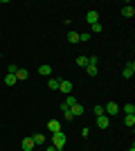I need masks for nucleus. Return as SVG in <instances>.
<instances>
[{
	"label": "nucleus",
	"instance_id": "obj_18",
	"mask_svg": "<svg viewBox=\"0 0 135 151\" xmlns=\"http://www.w3.org/2000/svg\"><path fill=\"white\" fill-rule=\"evenodd\" d=\"M86 72H88L90 77H95V75H97V65H92V63H88V65H86Z\"/></svg>",
	"mask_w": 135,
	"mask_h": 151
},
{
	"label": "nucleus",
	"instance_id": "obj_13",
	"mask_svg": "<svg viewBox=\"0 0 135 151\" xmlns=\"http://www.w3.org/2000/svg\"><path fill=\"white\" fill-rule=\"evenodd\" d=\"M32 140H34V145H45V135L43 133H34Z\"/></svg>",
	"mask_w": 135,
	"mask_h": 151
},
{
	"label": "nucleus",
	"instance_id": "obj_12",
	"mask_svg": "<svg viewBox=\"0 0 135 151\" xmlns=\"http://www.w3.org/2000/svg\"><path fill=\"white\" fill-rule=\"evenodd\" d=\"M70 113L79 117V115H84V106H81V104H74V106H70Z\"/></svg>",
	"mask_w": 135,
	"mask_h": 151
},
{
	"label": "nucleus",
	"instance_id": "obj_25",
	"mask_svg": "<svg viewBox=\"0 0 135 151\" xmlns=\"http://www.w3.org/2000/svg\"><path fill=\"white\" fill-rule=\"evenodd\" d=\"M81 135H84V138H88V135H90V129H88V126H84V129H81Z\"/></svg>",
	"mask_w": 135,
	"mask_h": 151
},
{
	"label": "nucleus",
	"instance_id": "obj_15",
	"mask_svg": "<svg viewBox=\"0 0 135 151\" xmlns=\"http://www.w3.org/2000/svg\"><path fill=\"white\" fill-rule=\"evenodd\" d=\"M68 41L70 43H79V32H68Z\"/></svg>",
	"mask_w": 135,
	"mask_h": 151
},
{
	"label": "nucleus",
	"instance_id": "obj_1",
	"mask_svg": "<svg viewBox=\"0 0 135 151\" xmlns=\"http://www.w3.org/2000/svg\"><path fill=\"white\" fill-rule=\"evenodd\" d=\"M65 142H68V140H65V133L63 131H59V133H52V145L56 147V151H61L65 147Z\"/></svg>",
	"mask_w": 135,
	"mask_h": 151
},
{
	"label": "nucleus",
	"instance_id": "obj_23",
	"mask_svg": "<svg viewBox=\"0 0 135 151\" xmlns=\"http://www.w3.org/2000/svg\"><path fill=\"white\" fill-rule=\"evenodd\" d=\"M90 29L95 32V34H99V32H101V29H104V27H101V25H99V23H95V25H90Z\"/></svg>",
	"mask_w": 135,
	"mask_h": 151
},
{
	"label": "nucleus",
	"instance_id": "obj_24",
	"mask_svg": "<svg viewBox=\"0 0 135 151\" xmlns=\"http://www.w3.org/2000/svg\"><path fill=\"white\" fill-rule=\"evenodd\" d=\"M95 115L99 117V115H104V106H95Z\"/></svg>",
	"mask_w": 135,
	"mask_h": 151
},
{
	"label": "nucleus",
	"instance_id": "obj_4",
	"mask_svg": "<svg viewBox=\"0 0 135 151\" xmlns=\"http://www.w3.org/2000/svg\"><path fill=\"white\" fill-rule=\"evenodd\" d=\"M59 90L63 95H70L72 93V81H68V79H61V83H59Z\"/></svg>",
	"mask_w": 135,
	"mask_h": 151
},
{
	"label": "nucleus",
	"instance_id": "obj_9",
	"mask_svg": "<svg viewBox=\"0 0 135 151\" xmlns=\"http://www.w3.org/2000/svg\"><path fill=\"white\" fill-rule=\"evenodd\" d=\"M47 129H50V133H59L61 131V124H59L56 120H50L47 122Z\"/></svg>",
	"mask_w": 135,
	"mask_h": 151
},
{
	"label": "nucleus",
	"instance_id": "obj_3",
	"mask_svg": "<svg viewBox=\"0 0 135 151\" xmlns=\"http://www.w3.org/2000/svg\"><path fill=\"white\" fill-rule=\"evenodd\" d=\"M117 113H119V106H117L115 101H108L104 106V115H117Z\"/></svg>",
	"mask_w": 135,
	"mask_h": 151
},
{
	"label": "nucleus",
	"instance_id": "obj_27",
	"mask_svg": "<svg viewBox=\"0 0 135 151\" xmlns=\"http://www.w3.org/2000/svg\"><path fill=\"white\" fill-rule=\"evenodd\" d=\"M45 151H56V147H54V145H47V147H45Z\"/></svg>",
	"mask_w": 135,
	"mask_h": 151
},
{
	"label": "nucleus",
	"instance_id": "obj_19",
	"mask_svg": "<svg viewBox=\"0 0 135 151\" xmlns=\"http://www.w3.org/2000/svg\"><path fill=\"white\" fill-rule=\"evenodd\" d=\"M124 124H126V126H133L135 124V115H124Z\"/></svg>",
	"mask_w": 135,
	"mask_h": 151
},
{
	"label": "nucleus",
	"instance_id": "obj_21",
	"mask_svg": "<svg viewBox=\"0 0 135 151\" xmlns=\"http://www.w3.org/2000/svg\"><path fill=\"white\" fill-rule=\"evenodd\" d=\"M77 65L86 68V65H88V57H77Z\"/></svg>",
	"mask_w": 135,
	"mask_h": 151
},
{
	"label": "nucleus",
	"instance_id": "obj_11",
	"mask_svg": "<svg viewBox=\"0 0 135 151\" xmlns=\"http://www.w3.org/2000/svg\"><path fill=\"white\" fill-rule=\"evenodd\" d=\"M34 147H36V145H34L32 138H23V149H25V151H32Z\"/></svg>",
	"mask_w": 135,
	"mask_h": 151
},
{
	"label": "nucleus",
	"instance_id": "obj_22",
	"mask_svg": "<svg viewBox=\"0 0 135 151\" xmlns=\"http://www.w3.org/2000/svg\"><path fill=\"white\" fill-rule=\"evenodd\" d=\"M90 38H92V36H90V32H84V34H79V41H84V43H88Z\"/></svg>",
	"mask_w": 135,
	"mask_h": 151
},
{
	"label": "nucleus",
	"instance_id": "obj_2",
	"mask_svg": "<svg viewBox=\"0 0 135 151\" xmlns=\"http://www.w3.org/2000/svg\"><path fill=\"white\" fill-rule=\"evenodd\" d=\"M133 75H135V63L129 61L126 65H124V70H122V77H124V79H131Z\"/></svg>",
	"mask_w": 135,
	"mask_h": 151
},
{
	"label": "nucleus",
	"instance_id": "obj_6",
	"mask_svg": "<svg viewBox=\"0 0 135 151\" xmlns=\"http://www.w3.org/2000/svg\"><path fill=\"white\" fill-rule=\"evenodd\" d=\"M97 126H99V129H108L110 126V117L108 115H99V117H97Z\"/></svg>",
	"mask_w": 135,
	"mask_h": 151
},
{
	"label": "nucleus",
	"instance_id": "obj_14",
	"mask_svg": "<svg viewBox=\"0 0 135 151\" xmlns=\"http://www.w3.org/2000/svg\"><path fill=\"white\" fill-rule=\"evenodd\" d=\"M59 83H61V79H50V81H47V88L50 90H59Z\"/></svg>",
	"mask_w": 135,
	"mask_h": 151
},
{
	"label": "nucleus",
	"instance_id": "obj_17",
	"mask_svg": "<svg viewBox=\"0 0 135 151\" xmlns=\"http://www.w3.org/2000/svg\"><path fill=\"white\" fill-rule=\"evenodd\" d=\"M63 104H65V106H68V108H70V106H74V104H77V97H72V95H68Z\"/></svg>",
	"mask_w": 135,
	"mask_h": 151
},
{
	"label": "nucleus",
	"instance_id": "obj_8",
	"mask_svg": "<svg viewBox=\"0 0 135 151\" xmlns=\"http://www.w3.org/2000/svg\"><path fill=\"white\" fill-rule=\"evenodd\" d=\"M39 75H43V77H50V75H52V65H47V63L39 65Z\"/></svg>",
	"mask_w": 135,
	"mask_h": 151
},
{
	"label": "nucleus",
	"instance_id": "obj_5",
	"mask_svg": "<svg viewBox=\"0 0 135 151\" xmlns=\"http://www.w3.org/2000/svg\"><path fill=\"white\" fill-rule=\"evenodd\" d=\"M86 20H88V25H95V23H99V14H97L95 9H90V12L86 14Z\"/></svg>",
	"mask_w": 135,
	"mask_h": 151
},
{
	"label": "nucleus",
	"instance_id": "obj_7",
	"mask_svg": "<svg viewBox=\"0 0 135 151\" xmlns=\"http://www.w3.org/2000/svg\"><path fill=\"white\" fill-rule=\"evenodd\" d=\"M122 16H124V18H133V16H135V7L133 5L122 7Z\"/></svg>",
	"mask_w": 135,
	"mask_h": 151
},
{
	"label": "nucleus",
	"instance_id": "obj_26",
	"mask_svg": "<svg viewBox=\"0 0 135 151\" xmlns=\"http://www.w3.org/2000/svg\"><path fill=\"white\" fill-rule=\"evenodd\" d=\"M16 70H18V65H14V63H11V65H9V75H16Z\"/></svg>",
	"mask_w": 135,
	"mask_h": 151
},
{
	"label": "nucleus",
	"instance_id": "obj_16",
	"mask_svg": "<svg viewBox=\"0 0 135 151\" xmlns=\"http://www.w3.org/2000/svg\"><path fill=\"white\" fill-rule=\"evenodd\" d=\"M16 81H18V79H16V75H9V72H7V77H5V83H7V86H14Z\"/></svg>",
	"mask_w": 135,
	"mask_h": 151
},
{
	"label": "nucleus",
	"instance_id": "obj_20",
	"mask_svg": "<svg viewBox=\"0 0 135 151\" xmlns=\"http://www.w3.org/2000/svg\"><path fill=\"white\" fill-rule=\"evenodd\" d=\"M124 113L126 115H135V106L133 104H126V106H124Z\"/></svg>",
	"mask_w": 135,
	"mask_h": 151
},
{
	"label": "nucleus",
	"instance_id": "obj_29",
	"mask_svg": "<svg viewBox=\"0 0 135 151\" xmlns=\"http://www.w3.org/2000/svg\"><path fill=\"white\" fill-rule=\"evenodd\" d=\"M0 59H2V52H0Z\"/></svg>",
	"mask_w": 135,
	"mask_h": 151
},
{
	"label": "nucleus",
	"instance_id": "obj_28",
	"mask_svg": "<svg viewBox=\"0 0 135 151\" xmlns=\"http://www.w3.org/2000/svg\"><path fill=\"white\" fill-rule=\"evenodd\" d=\"M129 151H135V147H131V149H129Z\"/></svg>",
	"mask_w": 135,
	"mask_h": 151
},
{
	"label": "nucleus",
	"instance_id": "obj_10",
	"mask_svg": "<svg viewBox=\"0 0 135 151\" xmlns=\"http://www.w3.org/2000/svg\"><path fill=\"white\" fill-rule=\"evenodd\" d=\"M27 77H29V72H27L25 68H18V70H16V79H18V81H25Z\"/></svg>",
	"mask_w": 135,
	"mask_h": 151
}]
</instances>
